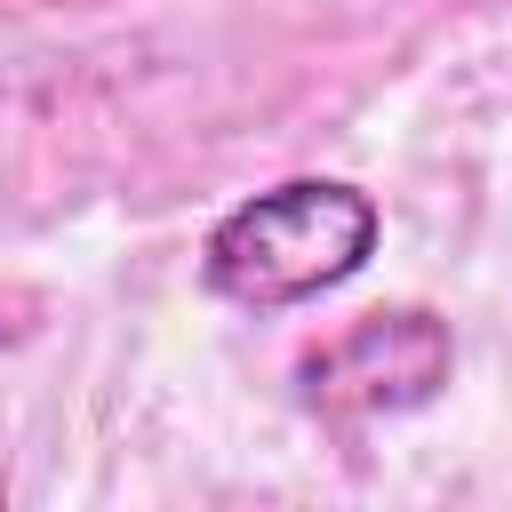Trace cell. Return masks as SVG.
<instances>
[{
    "instance_id": "2",
    "label": "cell",
    "mask_w": 512,
    "mask_h": 512,
    "mask_svg": "<svg viewBox=\"0 0 512 512\" xmlns=\"http://www.w3.org/2000/svg\"><path fill=\"white\" fill-rule=\"evenodd\" d=\"M448 384V328L432 312H368L304 360V392L328 416H392Z\"/></svg>"
},
{
    "instance_id": "1",
    "label": "cell",
    "mask_w": 512,
    "mask_h": 512,
    "mask_svg": "<svg viewBox=\"0 0 512 512\" xmlns=\"http://www.w3.org/2000/svg\"><path fill=\"white\" fill-rule=\"evenodd\" d=\"M376 200L344 176H288L240 208L216 216L208 248H200V280L224 296V304H248V312H280V304H304L320 288H344L368 256H376Z\"/></svg>"
}]
</instances>
